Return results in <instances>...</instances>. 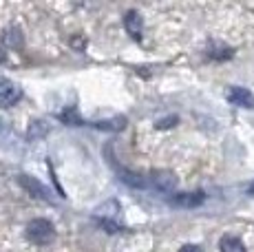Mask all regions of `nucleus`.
<instances>
[{
    "mask_svg": "<svg viewBox=\"0 0 254 252\" xmlns=\"http://www.w3.org/2000/svg\"><path fill=\"white\" fill-rule=\"evenodd\" d=\"M27 237L31 244L36 246H47L53 241V237H56V230H53V226L49 224L47 219H33L31 224L27 226Z\"/></svg>",
    "mask_w": 254,
    "mask_h": 252,
    "instance_id": "1",
    "label": "nucleus"
},
{
    "mask_svg": "<svg viewBox=\"0 0 254 252\" xmlns=\"http://www.w3.org/2000/svg\"><path fill=\"white\" fill-rule=\"evenodd\" d=\"M22 91L18 89V84H13L7 77H0V106H13L18 100H20Z\"/></svg>",
    "mask_w": 254,
    "mask_h": 252,
    "instance_id": "2",
    "label": "nucleus"
},
{
    "mask_svg": "<svg viewBox=\"0 0 254 252\" xmlns=\"http://www.w3.org/2000/svg\"><path fill=\"white\" fill-rule=\"evenodd\" d=\"M226 98H228L230 104L241 106V109H252L254 106V95L248 89H243V86H230L228 93H226Z\"/></svg>",
    "mask_w": 254,
    "mask_h": 252,
    "instance_id": "3",
    "label": "nucleus"
},
{
    "mask_svg": "<svg viewBox=\"0 0 254 252\" xmlns=\"http://www.w3.org/2000/svg\"><path fill=\"white\" fill-rule=\"evenodd\" d=\"M124 27H126V31H128V36L139 38V36H141V29H144L139 13H137V11H128V13H126V18H124Z\"/></svg>",
    "mask_w": 254,
    "mask_h": 252,
    "instance_id": "4",
    "label": "nucleus"
},
{
    "mask_svg": "<svg viewBox=\"0 0 254 252\" xmlns=\"http://www.w3.org/2000/svg\"><path fill=\"white\" fill-rule=\"evenodd\" d=\"M219 248H221V252H246L243 241L237 239V237H230V235L223 237L221 244H219Z\"/></svg>",
    "mask_w": 254,
    "mask_h": 252,
    "instance_id": "5",
    "label": "nucleus"
},
{
    "mask_svg": "<svg viewBox=\"0 0 254 252\" xmlns=\"http://www.w3.org/2000/svg\"><path fill=\"white\" fill-rule=\"evenodd\" d=\"M203 201V192H192V195H177L175 197V203L177 206H186V208H192V206H199Z\"/></svg>",
    "mask_w": 254,
    "mask_h": 252,
    "instance_id": "6",
    "label": "nucleus"
},
{
    "mask_svg": "<svg viewBox=\"0 0 254 252\" xmlns=\"http://www.w3.org/2000/svg\"><path fill=\"white\" fill-rule=\"evenodd\" d=\"M153 182H155V186L162 188V190H173L175 184H177L170 173H157V175L153 177Z\"/></svg>",
    "mask_w": 254,
    "mask_h": 252,
    "instance_id": "7",
    "label": "nucleus"
},
{
    "mask_svg": "<svg viewBox=\"0 0 254 252\" xmlns=\"http://www.w3.org/2000/svg\"><path fill=\"white\" fill-rule=\"evenodd\" d=\"M4 40H7L9 47H20V36H18V31H13V29H9V31H7Z\"/></svg>",
    "mask_w": 254,
    "mask_h": 252,
    "instance_id": "8",
    "label": "nucleus"
},
{
    "mask_svg": "<svg viewBox=\"0 0 254 252\" xmlns=\"http://www.w3.org/2000/svg\"><path fill=\"white\" fill-rule=\"evenodd\" d=\"M179 252H203V250L199 248V246H184V248L179 250Z\"/></svg>",
    "mask_w": 254,
    "mask_h": 252,
    "instance_id": "9",
    "label": "nucleus"
},
{
    "mask_svg": "<svg viewBox=\"0 0 254 252\" xmlns=\"http://www.w3.org/2000/svg\"><path fill=\"white\" fill-rule=\"evenodd\" d=\"M0 62H4V51H2V47H0Z\"/></svg>",
    "mask_w": 254,
    "mask_h": 252,
    "instance_id": "10",
    "label": "nucleus"
},
{
    "mask_svg": "<svg viewBox=\"0 0 254 252\" xmlns=\"http://www.w3.org/2000/svg\"><path fill=\"white\" fill-rule=\"evenodd\" d=\"M250 195H252V197H254V182H252V184H250Z\"/></svg>",
    "mask_w": 254,
    "mask_h": 252,
    "instance_id": "11",
    "label": "nucleus"
}]
</instances>
